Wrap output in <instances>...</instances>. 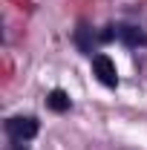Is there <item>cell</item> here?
I'll list each match as a JSON object with an SVG mask.
<instances>
[{"label":"cell","instance_id":"obj_4","mask_svg":"<svg viewBox=\"0 0 147 150\" xmlns=\"http://www.w3.org/2000/svg\"><path fill=\"white\" fill-rule=\"evenodd\" d=\"M92 40H95V32L90 29L87 20H81L78 29H75V43H78V49H81L84 55H92Z\"/></svg>","mask_w":147,"mask_h":150},{"label":"cell","instance_id":"obj_3","mask_svg":"<svg viewBox=\"0 0 147 150\" xmlns=\"http://www.w3.org/2000/svg\"><path fill=\"white\" fill-rule=\"evenodd\" d=\"M115 38L127 46V49H139L147 43V32L141 26H133V23H115Z\"/></svg>","mask_w":147,"mask_h":150},{"label":"cell","instance_id":"obj_1","mask_svg":"<svg viewBox=\"0 0 147 150\" xmlns=\"http://www.w3.org/2000/svg\"><path fill=\"white\" fill-rule=\"evenodd\" d=\"M3 130H6V136H9L12 144H23V142H32L37 136L40 124H37L35 115H12V118H6Z\"/></svg>","mask_w":147,"mask_h":150},{"label":"cell","instance_id":"obj_2","mask_svg":"<svg viewBox=\"0 0 147 150\" xmlns=\"http://www.w3.org/2000/svg\"><path fill=\"white\" fill-rule=\"evenodd\" d=\"M92 75H95L104 87H118V69H115V61H112L107 52L92 55Z\"/></svg>","mask_w":147,"mask_h":150},{"label":"cell","instance_id":"obj_5","mask_svg":"<svg viewBox=\"0 0 147 150\" xmlns=\"http://www.w3.org/2000/svg\"><path fill=\"white\" fill-rule=\"evenodd\" d=\"M46 107L52 112H66L69 107H72V98L64 93V90H52V93L46 95Z\"/></svg>","mask_w":147,"mask_h":150}]
</instances>
